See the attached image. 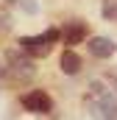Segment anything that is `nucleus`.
<instances>
[{"label": "nucleus", "instance_id": "nucleus-1", "mask_svg": "<svg viewBox=\"0 0 117 120\" xmlns=\"http://www.w3.org/2000/svg\"><path fill=\"white\" fill-rule=\"evenodd\" d=\"M58 39H61V31L48 28V31H42V34H36V36H22L20 39V48L25 53H31V56H48L50 48L56 45Z\"/></svg>", "mask_w": 117, "mask_h": 120}, {"label": "nucleus", "instance_id": "nucleus-2", "mask_svg": "<svg viewBox=\"0 0 117 120\" xmlns=\"http://www.w3.org/2000/svg\"><path fill=\"white\" fill-rule=\"evenodd\" d=\"M22 106L28 112H33V115H48L53 109V101H50V95L45 90H31L28 95H22Z\"/></svg>", "mask_w": 117, "mask_h": 120}, {"label": "nucleus", "instance_id": "nucleus-3", "mask_svg": "<svg viewBox=\"0 0 117 120\" xmlns=\"http://www.w3.org/2000/svg\"><path fill=\"white\" fill-rule=\"evenodd\" d=\"M114 50H117V45L109 36H92V39H89V53H92L95 59H112Z\"/></svg>", "mask_w": 117, "mask_h": 120}, {"label": "nucleus", "instance_id": "nucleus-4", "mask_svg": "<svg viewBox=\"0 0 117 120\" xmlns=\"http://www.w3.org/2000/svg\"><path fill=\"white\" fill-rule=\"evenodd\" d=\"M87 34H89L87 25L75 20V22H67V28L61 31V39H64V45H67V48H73V45L84 42V39H87Z\"/></svg>", "mask_w": 117, "mask_h": 120}, {"label": "nucleus", "instance_id": "nucleus-5", "mask_svg": "<svg viewBox=\"0 0 117 120\" xmlns=\"http://www.w3.org/2000/svg\"><path fill=\"white\" fill-rule=\"evenodd\" d=\"M58 64H61V73H67V75H75V73L81 70V56H78L73 48H67V50L61 53Z\"/></svg>", "mask_w": 117, "mask_h": 120}, {"label": "nucleus", "instance_id": "nucleus-6", "mask_svg": "<svg viewBox=\"0 0 117 120\" xmlns=\"http://www.w3.org/2000/svg\"><path fill=\"white\" fill-rule=\"evenodd\" d=\"M103 17L112 20V22H117V0H106L103 3Z\"/></svg>", "mask_w": 117, "mask_h": 120}, {"label": "nucleus", "instance_id": "nucleus-7", "mask_svg": "<svg viewBox=\"0 0 117 120\" xmlns=\"http://www.w3.org/2000/svg\"><path fill=\"white\" fill-rule=\"evenodd\" d=\"M17 6L25 11V14H36L39 11V6H36V0H17Z\"/></svg>", "mask_w": 117, "mask_h": 120}]
</instances>
